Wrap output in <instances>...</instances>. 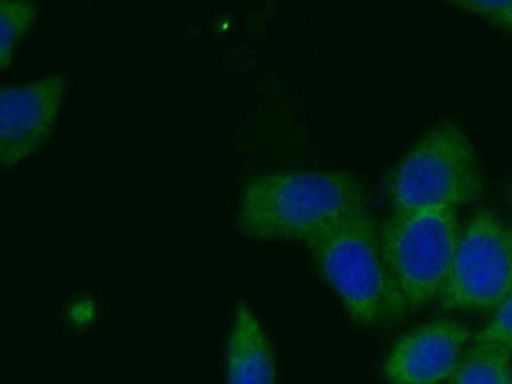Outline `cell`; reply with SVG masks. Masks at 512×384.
I'll return each instance as SVG.
<instances>
[{"label":"cell","mask_w":512,"mask_h":384,"mask_svg":"<svg viewBox=\"0 0 512 384\" xmlns=\"http://www.w3.org/2000/svg\"><path fill=\"white\" fill-rule=\"evenodd\" d=\"M368 210L361 181L342 170H270L243 186L238 230L253 238L309 241Z\"/></svg>","instance_id":"1"},{"label":"cell","mask_w":512,"mask_h":384,"mask_svg":"<svg viewBox=\"0 0 512 384\" xmlns=\"http://www.w3.org/2000/svg\"><path fill=\"white\" fill-rule=\"evenodd\" d=\"M306 244L323 279L358 325L383 328L404 315L407 304L383 255L380 229L368 210L317 233Z\"/></svg>","instance_id":"2"},{"label":"cell","mask_w":512,"mask_h":384,"mask_svg":"<svg viewBox=\"0 0 512 384\" xmlns=\"http://www.w3.org/2000/svg\"><path fill=\"white\" fill-rule=\"evenodd\" d=\"M394 211L454 208L483 194L478 153L461 126L432 128L402 158L388 180Z\"/></svg>","instance_id":"3"},{"label":"cell","mask_w":512,"mask_h":384,"mask_svg":"<svg viewBox=\"0 0 512 384\" xmlns=\"http://www.w3.org/2000/svg\"><path fill=\"white\" fill-rule=\"evenodd\" d=\"M461 232L454 208L394 211L383 222V255L407 307L442 296Z\"/></svg>","instance_id":"4"},{"label":"cell","mask_w":512,"mask_h":384,"mask_svg":"<svg viewBox=\"0 0 512 384\" xmlns=\"http://www.w3.org/2000/svg\"><path fill=\"white\" fill-rule=\"evenodd\" d=\"M512 295V229L481 210L461 232L442 304L459 311L497 309Z\"/></svg>","instance_id":"5"},{"label":"cell","mask_w":512,"mask_h":384,"mask_svg":"<svg viewBox=\"0 0 512 384\" xmlns=\"http://www.w3.org/2000/svg\"><path fill=\"white\" fill-rule=\"evenodd\" d=\"M64 74L0 90V164L4 169L23 163L45 147L56 131L67 96Z\"/></svg>","instance_id":"6"},{"label":"cell","mask_w":512,"mask_h":384,"mask_svg":"<svg viewBox=\"0 0 512 384\" xmlns=\"http://www.w3.org/2000/svg\"><path fill=\"white\" fill-rule=\"evenodd\" d=\"M470 331L454 320H434L397 340L386 358L385 373L394 384H438L453 377Z\"/></svg>","instance_id":"7"},{"label":"cell","mask_w":512,"mask_h":384,"mask_svg":"<svg viewBox=\"0 0 512 384\" xmlns=\"http://www.w3.org/2000/svg\"><path fill=\"white\" fill-rule=\"evenodd\" d=\"M229 384H276L275 353L265 329L246 304H240L227 340Z\"/></svg>","instance_id":"8"},{"label":"cell","mask_w":512,"mask_h":384,"mask_svg":"<svg viewBox=\"0 0 512 384\" xmlns=\"http://www.w3.org/2000/svg\"><path fill=\"white\" fill-rule=\"evenodd\" d=\"M511 353L494 345H473L454 370L451 384H509Z\"/></svg>","instance_id":"9"},{"label":"cell","mask_w":512,"mask_h":384,"mask_svg":"<svg viewBox=\"0 0 512 384\" xmlns=\"http://www.w3.org/2000/svg\"><path fill=\"white\" fill-rule=\"evenodd\" d=\"M38 7L32 0L0 2V68L7 70L15 59L18 46L37 19Z\"/></svg>","instance_id":"10"},{"label":"cell","mask_w":512,"mask_h":384,"mask_svg":"<svg viewBox=\"0 0 512 384\" xmlns=\"http://www.w3.org/2000/svg\"><path fill=\"white\" fill-rule=\"evenodd\" d=\"M475 344L494 345L512 355V295L495 309L494 317L476 334Z\"/></svg>","instance_id":"11"},{"label":"cell","mask_w":512,"mask_h":384,"mask_svg":"<svg viewBox=\"0 0 512 384\" xmlns=\"http://www.w3.org/2000/svg\"><path fill=\"white\" fill-rule=\"evenodd\" d=\"M453 5L512 34V0H459Z\"/></svg>","instance_id":"12"},{"label":"cell","mask_w":512,"mask_h":384,"mask_svg":"<svg viewBox=\"0 0 512 384\" xmlns=\"http://www.w3.org/2000/svg\"><path fill=\"white\" fill-rule=\"evenodd\" d=\"M508 197H509V200H511V205H512V180H511V183H509Z\"/></svg>","instance_id":"13"},{"label":"cell","mask_w":512,"mask_h":384,"mask_svg":"<svg viewBox=\"0 0 512 384\" xmlns=\"http://www.w3.org/2000/svg\"><path fill=\"white\" fill-rule=\"evenodd\" d=\"M509 384H512V380H511V383H509Z\"/></svg>","instance_id":"14"}]
</instances>
